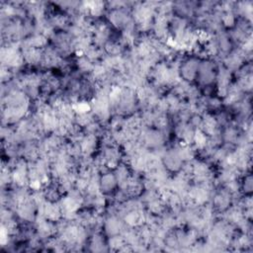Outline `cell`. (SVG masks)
Instances as JSON below:
<instances>
[{"label": "cell", "mask_w": 253, "mask_h": 253, "mask_svg": "<svg viewBox=\"0 0 253 253\" xmlns=\"http://www.w3.org/2000/svg\"><path fill=\"white\" fill-rule=\"evenodd\" d=\"M117 184H118V182H117L115 174L104 172L103 175L100 177L101 192H103L105 194L112 193L115 190Z\"/></svg>", "instance_id": "277c9868"}, {"label": "cell", "mask_w": 253, "mask_h": 253, "mask_svg": "<svg viewBox=\"0 0 253 253\" xmlns=\"http://www.w3.org/2000/svg\"><path fill=\"white\" fill-rule=\"evenodd\" d=\"M199 63L197 59L195 58H188L187 60L183 61L179 68V72L181 75V78L185 81H192L195 78H197L198 69H199Z\"/></svg>", "instance_id": "6da1fadb"}, {"label": "cell", "mask_w": 253, "mask_h": 253, "mask_svg": "<svg viewBox=\"0 0 253 253\" xmlns=\"http://www.w3.org/2000/svg\"><path fill=\"white\" fill-rule=\"evenodd\" d=\"M163 164L165 168L170 171H178L183 166V160L181 159L177 149H170L164 152Z\"/></svg>", "instance_id": "7a4b0ae2"}, {"label": "cell", "mask_w": 253, "mask_h": 253, "mask_svg": "<svg viewBox=\"0 0 253 253\" xmlns=\"http://www.w3.org/2000/svg\"><path fill=\"white\" fill-rule=\"evenodd\" d=\"M197 78L199 79L200 83L208 86L210 85L213 79H214V70H213V64L211 62L206 61L199 65Z\"/></svg>", "instance_id": "3957f363"}, {"label": "cell", "mask_w": 253, "mask_h": 253, "mask_svg": "<svg viewBox=\"0 0 253 253\" xmlns=\"http://www.w3.org/2000/svg\"><path fill=\"white\" fill-rule=\"evenodd\" d=\"M243 190L245 192V194H249L252 190V179H251V175H247L245 177L244 183H243Z\"/></svg>", "instance_id": "5b68a950"}]
</instances>
